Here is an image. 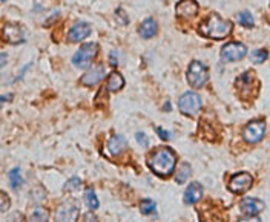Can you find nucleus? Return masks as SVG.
I'll use <instances>...</instances> for the list:
<instances>
[{
    "mask_svg": "<svg viewBox=\"0 0 270 222\" xmlns=\"http://www.w3.org/2000/svg\"><path fill=\"white\" fill-rule=\"evenodd\" d=\"M164 109H166V112H167V110L171 109V103H166V104H164Z\"/></svg>",
    "mask_w": 270,
    "mask_h": 222,
    "instance_id": "35",
    "label": "nucleus"
},
{
    "mask_svg": "<svg viewBox=\"0 0 270 222\" xmlns=\"http://www.w3.org/2000/svg\"><path fill=\"white\" fill-rule=\"evenodd\" d=\"M247 54V48L246 45L239 43V42H231L223 46L221 49V58L226 63H232V62H239L243 60Z\"/></svg>",
    "mask_w": 270,
    "mask_h": 222,
    "instance_id": "6",
    "label": "nucleus"
},
{
    "mask_svg": "<svg viewBox=\"0 0 270 222\" xmlns=\"http://www.w3.org/2000/svg\"><path fill=\"white\" fill-rule=\"evenodd\" d=\"M232 29H234L232 22L219 17L218 14H211L204 22H201V25L198 26V33L207 38L221 40L231 34Z\"/></svg>",
    "mask_w": 270,
    "mask_h": 222,
    "instance_id": "2",
    "label": "nucleus"
},
{
    "mask_svg": "<svg viewBox=\"0 0 270 222\" xmlns=\"http://www.w3.org/2000/svg\"><path fill=\"white\" fill-rule=\"evenodd\" d=\"M253 184V178L251 173L247 171H241V173H236L229 181V190L235 195H243L246 191L252 187Z\"/></svg>",
    "mask_w": 270,
    "mask_h": 222,
    "instance_id": "7",
    "label": "nucleus"
},
{
    "mask_svg": "<svg viewBox=\"0 0 270 222\" xmlns=\"http://www.w3.org/2000/svg\"><path fill=\"white\" fill-rule=\"evenodd\" d=\"M8 100H9V98H6V97H0V109L3 107V104L8 102Z\"/></svg>",
    "mask_w": 270,
    "mask_h": 222,
    "instance_id": "33",
    "label": "nucleus"
},
{
    "mask_svg": "<svg viewBox=\"0 0 270 222\" xmlns=\"http://www.w3.org/2000/svg\"><path fill=\"white\" fill-rule=\"evenodd\" d=\"M78 205L72 201H66L62 205H60L55 211V221H66V222H71L75 221L78 218Z\"/></svg>",
    "mask_w": 270,
    "mask_h": 222,
    "instance_id": "10",
    "label": "nucleus"
},
{
    "mask_svg": "<svg viewBox=\"0 0 270 222\" xmlns=\"http://www.w3.org/2000/svg\"><path fill=\"white\" fill-rule=\"evenodd\" d=\"M244 139L247 141L249 144H256L259 143L264 135H266V123L263 120L259 121H252V123H249L244 129Z\"/></svg>",
    "mask_w": 270,
    "mask_h": 222,
    "instance_id": "8",
    "label": "nucleus"
},
{
    "mask_svg": "<svg viewBox=\"0 0 270 222\" xmlns=\"http://www.w3.org/2000/svg\"><path fill=\"white\" fill-rule=\"evenodd\" d=\"M191 173H192L191 166H189L187 163H183L181 166H180L178 171L175 173V183L177 184H184L186 181L189 179V176H191Z\"/></svg>",
    "mask_w": 270,
    "mask_h": 222,
    "instance_id": "19",
    "label": "nucleus"
},
{
    "mask_svg": "<svg viewBox=\"0 0 270 222\" xmlns=\"http://www.w3.org/2000/svg\"><path fill=\"white\" fill-rule=\"evenodd\" d=\"M147 166L155 175L169 176V175H172V171L175 170L177 155L174 154V150H171L169 147L155 149L151 154V156L147 158Z\"/></svg>",
    "mask_w": 270,
    "mask_h": 222,
    "instance_id": "1",
    "label": "nucleus"
},
{
    "mask_svg": "<svg viewBox=\"0 0 270 222\" xmlns=\"http://www.w3.org/2000/svg\"><path fill=\"white\" fill-rule=\"evenodd\" d=\"M135 137H137V141H138V143L142 144L143 147H147V146H149V138H147V135H144L143 132H138Z\"/></svg>",
    "mask_w": 270,
    "mask_h": 222,
    "instance_id": "28",
    "label": "nucleus"
},
{
    "mask_svg": "<svg viewBox=\"0 0 270 222\" xmlns=\"http://www.w3.org/2000/svg\"><path fill=\"white\" fill-rule=\"evenodd\" d=\"M98 52V45L97 43H86L78 51L74 54L72 57V63L75 68L78 69H85L86 66L91 65V62L94 60V57Z\"/></svg>",
    "mask_w": 270,
    "mask_h": 222,
    "instance_id": "5",
    "label": "nucleus"
},
{
    "mask_svg": "<svg viewBox=\"0 0 270 222\" xmlns=\"http://www.w3.org/2000/svg\"><path fill=\"white\" fill-rule=\"evenodd\" d=\"M106 77V72H105V66L103 65H95L94 68H91L88 70V72L82 77V85L85 86H95L98 85L102 80Z\"/></svg>",
    "mask_w": 270,
    "mask_h": 222,
    "instance_id": "12",
    "label": "nucleus"
},
{
    "mask_svg": "<svg viewBox=\"0 0 270 222\" xmlns=\"http://www.w3.org/2000/svg\"><path fill=\"white\" fill-rule=\"evenodd\" d=\"M29 219H31V221H48L49 219V213L45 208L37 207L31 213V216H29Z\"/></svg>",
    "mask_w": 270,
    "mask_h": 222,
    "instance_id": "23",
    "label": "nucleus"
},
{
    "mask_svg": "<svg viewBox=\"0 0 270 222\" xmlns=\"http://www.w3.org/2000/svg\"><path fill=\"white\" fill-rule=\"evenodd\" d=\"M175 11L180 17L192 18L198 13V3L195 2V0H180L175 6Z\"/></svg>",
    "mask_w": 270,
    "mask_h": 222,
    "instance_id": "14",
    "label": "nucleus"
},
{
    "mask_svg": "<svg viewBox=\"0 0 270 222\" xmlns=\"http://www.w3.org/2000/svg\"><path fill=\"white\" fill-rule=\"evenodd\" d=\"M238 20H239V23H241L243 26L253 28V17H252V14L249 13V11H243V13H239V16H238Z\"/></svg>",
    "mask_w": 270,
    "mask_h": 222,
    "instance_id": "24",
    "label": "nucleus"
},
{
    "mask_svg": "<svg viewBox=\"0 0 270 222\" xmlns=\"http://www.w3.org/2000/svg\"><path fill=\"white\" fill-rule=\"evenodd\" d=\"M187 83L195 89L204 87L209 82V68L199 62V60H194V62L189 65L187 72H186Z\"/></svg>",
    "mask_w": 270,
    "mask_h": 222,
    "instance_id": "3",
    "label": "nucleus"
},
{
    "mask_svg": "<svg viewBox=\"0 0 270 222\" xmlns=\"http://www.w3.org/2000/svg\"><path fill=\"white\" fill-rule=\"evenodd\" d=\"M2 37L5 42L18 45L25 42V31L23 28L17 23H6L2 29Z\"/></svg>",
    "mask_w": 270,
    "mask_h": 222,
    "instance_id": "9",
    "label": "nucleus"
},
{
    "mask_svg": "<svg viewBox=\"0 0 270 222\" xmlns=\"http://www.w3.org/2000/svg\"><path fill=\"white\" fill-rule=\"evenodd\" d=\"M203 196V187L199 183H192L189 184V187L186 188L184 191V203L187 205H192V204H197L199 199Z\"/></svg>",
    "mask_w": 270,
    "mask_h": 222,
    "instance_id": "15",
    "label": "nucleus"
},
{
    "mask_svg": "<svg viewBox=\"0 0 270 222\" xmlns=\"http://www.w3.org/2000/svg\"><path fill=\"white\" fill-rule=\"evenodd\" d=\"M126 144H127L126 138L123 135L117 134V135H114L111 139L108 141V154L112 155V156H118L125 150Z\"/></svg>",
    "mask_w": 270,
    "mask_h": 222,
    "instance_id": "16",
    "label": "nucleus"
},
{
    "mask_svg": "<svg viewBox=\"0 0 270 222\" xmlns=\"http://www.w3.org/2000/svg\"><path fill=\"white\" fill-rule=\"evenodd\" d=\"M109 60H111V65L115 68L118 66V58H117V51H112L111 54H109Z\"/></svg>",
    "mask_w": 270,
    "mask_h": 222,
    "instance_id": "31",
    "label": "nucleus"
},
{
    "mask_svg": "<svg viewBox=\"0 0 270 222\" xmlns=\"http://www.w3.org/2000/svg\"><path fill=\"white\" fill-rule=\"evenodd\" d=\"M140 211H142L143 215H154L157 211V204L152 199H143L142 203H140Z\"/></svg>",
    "mask_w": 270,
    "mask_h": 222,
    "instance_id": "22",
    "label": "nucleus"
},
{
    "mask_svg": "<svg viewBox=\"0 0 270 222\" xmlns=\"http://www.w3.org/2000/svg\"><path fill=\"white\" fill-rule=\"evenodd\" d=\"M157 134L162 137L163 139H171V135H172L171 132H166V130L162 129V127H157Z\"/></svg>",
    "mask_w": 270,
    "mask_h": 222,
    "instance_id": "30",
    "label": "nucleus"
},
{
    "mask_svg": "<svg viewBox=\"0 0 270 222\" xmlns=\"http://www.w3.org/2000/svg\"><path fill=\"white\" fill-rule=\"evenodd\" d=\"M80 187H82V179L80 178H71L68 181V183L65 184V187H63V191H75V190H78Z\"/></svg>",
    "mask_w": 270,
    "mask_h": 222,
    "instance_id": "26",
    "label": "nucleus"
},
{
    "mask_svg": "<svg viewBox=\"0 0 270 222\" xmlns=\"http://www.w3.org/2000/svg\"><path fill=\"white\" fill-rule=\"evenodd\" d=\"M117 17H118V22L122 23V25H127V22H129V18H127V16L123 13V16H122V9H118L117 11Z\"/></svg>",
    "mask_w": 270,
    "mask_h": 222,
    "instance_id": "29",
    "label": "nucleus"
},
{
    "mask_svg": "<svg viewBox=\"0 0 270 222\" xmlns=\"http://www.w3.org/2000/svg\"><path fill=\"white\" fill-rule=\"evenodd\" d=\"M6 63H8V54L2 52V54H0V68L6 66Z\"/></svg>",
    "mask_w": 270,
    "mask_h": 222,
    "instance_id": "32",
    "label": "nucleus"
},
{
    "mask_svg": "<svg viewBox=\"0 0 270 222\" xmlns=\"http://www.w3.org/2000/svg\"><path fill=\"white\" fill-rule=\"evenodd\" d=\"M178 107L181 110V114L189 115V117H195L203 107L201 97L197 92H184L178 100Z\"/></svg>",
    "mask_w": 270,
    "mask_h": 222,
    "instance_id": "4",
    "label": "nucleus"
},
{
    "mask_svg": "<svg viewBox=\"0 0 270 222\" xmlns=\"http://www.w3.org/2000/svg\"><path fill=\"white\" fill-rule=\"evenodd\" d=\"M9 183H11V187L14 188V190H18L20 188V186H22V183H23V179H22V173H20V169H13L11 171H9Z\"/></svg>",
    "mask_w": 270,
    "mask_h": 222,
    "instance_id": "20",
    "label": "nucleus"
},
{
    "mask_svg": "<svg viewBox=\"0 0 270 222\" xmlns=\"http://www.w3.org/2000/svg\"><path fill=\"white\" fill-rule=\"evenodd\" d=\"M91 34V25L86 23V22H77L71 29H69L68 33V40L69 42H83V40Z\"/></svg>",
    "mask_w": 270,
    "mask_h": 222,
    "instance_id": "13",
    "label": "nucleus"
},
{
    "mask_svg": "<svg viewBox=\"0 0 270 222\" xmlns=\"http://www.w3.org/2000/svg\"><path fill=\"white\" fill-rule=\"evenodd\" d=\"M125 86V78L120 72H112L108 80V90L109 92H118Z\"/></svg>",
    "mask_w": 270,
    "mask_h": 222,
    "instance_id": "18",
    "label": "nucleus"
},
{
    "mask_svg": "<svg viewBox=\"0 0 270 222\" xmlns=\"http://www.w3.org/2000/svg\"><path fill=\"white\" fill-rule=\"evenodd\" d=\"M85 219H92V221H97V218L94 215H85Z\"/></svg>",
    "mask_w": 270,
    "mask_h": 222,
    "instance_id": "34",
    "label": "nucleus"
},
{
    "mask_svg": "<svg viewBox=\"0 0 270 222\" xmlns=\"http://www.w3.org/2000/svg\"><path fill=\"white\" fill-rule=\"evenodd\" d=\"M264 203L261 199L256 198H244L241 203H239V208L246 216H256L264 210Z\"/></svg>",
    "mask_w": 270,
    "mask_h": 222,
    "instance_id": "11",
    "label": "nucleus"
},
{
    "mask_svg": "<svg viewBox=\"0 0 270 222\" xmlns=\"http://www.w3.org/2000/svg\"><path fill=\"white\" fill-rule=\"evenodd\" d=\"M267 57H269V52L266 51V49H256V51H253L251 55L253 63H263L267 60Z\"/></svg>",
    "mask_w": 270,
    "mask_h": 222,
    "instance_id": "25",
    "label": "nucleus"
},
{
    "mask_svg": "<svg viewBox=\"0 0 270 222\" xmlns=\"http://www.w3.org/2000/svg\"><path fill=\"white\" fill-rule=\"evenodd\" d=\"M85 203H86V205L89 207V210H97L98 208V205H100V203H98V198L95 196V191L92 190V188H89L86 193H85Z\"/></svg>",
    "mask_w": 270,
    "mask_h": 222,
    "instance_id": "21",
    "label": "nucleus"
},
{
    "mask_svg": "<svg viewBox=\"0 0 270 222\" xmlns=\"http://www.w3.org/2000/svg\"><path fill=\"white\" fill-rule=\"evenodd\" d=\"M157 33H158V25L154 18H146L144 22L140 25V29H138V34L143 38H152Z\"/></svg>",
    "mask_w": 270,
    "mask_h": 222,
    "instance_id": "17",
    "label": "nucleus"
},
{
    "mask_svg": "<svg viewBox=\"0 0 270 222\" xmlns=\"http://www.w3.org/2000/svg\"><path fill=\"white\" fill-rule=\"evenodd\" d=\"M11 207V199H9L6 191H0V213H5Z\"/></svg>",
    "mask_w": 270,
    "mask_h": 222,
    "instance_id": "27",
    "label": "nucleus"
}]
</instances>
